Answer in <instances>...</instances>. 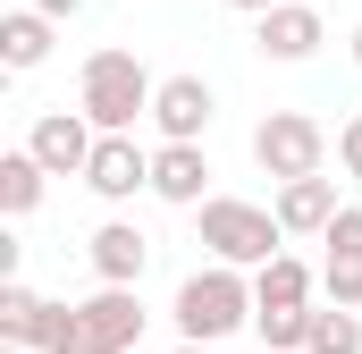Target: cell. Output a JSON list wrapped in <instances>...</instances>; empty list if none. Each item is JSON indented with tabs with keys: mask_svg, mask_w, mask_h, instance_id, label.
<instances>
[{
	"mask_svg": "<svg viewBox=\"0 0 362 354\" xmlns=\"http://www.w3.org/2000/svg\"><path fill=\"white\" fill-rule=\"evenodd\" d=\"M270 211H278L286 236H329V219H337L346 202H337V177H295V185H278Z\"/></svg>",
	"mask_w": 362,
	"mask_h": 354,
	"instance_id": "obj_15",
	"label": "cell"
},
{
	"mask_svg": "<svg viewBox=\"0 0 362 354\" xmlns=\"http://www.w3.org/2000/svg\"><path fill=\"white\" fill-rule=\"evenodd\" d=\"M17 8H42V17H51V25H59V17H76V8H85V0H17Z\"/></svg>",
	"mask_w": 362,
	"mask_h": 354,
	"instance_id": "obj_20",
	"label": "cell"
},
{
	"mask_svg": "<svg viewBox=\"0 0 362 354\" xmlns=\"http://www.w3.org/2000/svg\"><path fill=\"white\" fill-rule=\"evenodd\" d=\"M42 59H51V17H42V8H8V17H0V68L25 76V68H42Z\"/></svg>",
	"mask_w": 362,
	"mask_h": 354,
	"instance_id": "obj_16",
	"label": "cell"
},
{
	"mask_svg": "<svg viewBox=\"0 0 362 354\" xmlns=\"http://www.w3.org/2000/svg\"><path fill=\"white\" fill-rule=\"evenodd\" d=\"M85 185L101 194V202H135V194H152V152H144L135 135H101Z\"/></svg>",
	"mask_w": 362,
	"mask_h": 354,
	"instance_id": "obj_11",
	"label": "cell"
},
{
	"mask_svg": "<svg viewBox=\"0 0 362 354\" xmlns=\"http://www.w3.org/2000/svg\"><path fill=\"white\" fill-rule=\"evenodd\" d=\"M152 93H160V76L127 42H101L76 76V110L93 118V135H135V118H152Z\"/></svg>",
	"mask_w": 362,
	"mask_h": 354,
	"instance_id": "obj_1",
	"label": "cell"
},
{
	"mask_svg": "<svg viewBox=\"0 0 362 354\" xmlns=\"http://www.w3.org/2000/svg\"><path fill=\"white\" fill-rule=\"evenodd\" d=\"M320 245H329V253H320V295H329L337 312H362V202H346V211L329 219Z\"/></svg>",
	"mask_w": 362,
	"mask_h": 354,
	"instance_id": "obj_6",
	"label": "cell"
},
{
	"mask_svg": "<svg viewBox=\"0 0 362 354\" xmlns=\"http://www.w3.org/2000/svg\"><path fill=\"white\" fill-rule=\"evenodd\" d=\"M177 354H211V346H177Z\"/></svg>",
	"mask_w": 362,
	"mask_h": 354,
	"instance_id": "obj_23",
	"label": "cell"
},
{
	"mask_svg": "<svg viewBox=\"0 0 362 354\" xmlns=\"http://www.w3.org/2000/svg\"><path fill=\"white\" fill-rule=\"evenodd\" d=\"M354 68H362V25H354Z\"/></svg>",
	"mask_w": 362,
	"mask_h": 354,
	"instance_id": "obj_22",
	"label": "cell"
},
{
	"mask_svg": "<svg viewBox=\"0 0 362 354\" xmlns=\"http://www.w3.org/2000/svg\"><path fill=\"white\" fill-rule=\"evenodd\" d=\"M59 312H68V304L34 295L25 278H0V338H8V354H51V338H59Z\"/></svg>",
	"mask_w": 362,
	"mask_h": 354,
	"instance_id": "obj_9",
	"label": "cell"
},
{
	"mask_svg": "<svg viewBox=\"0 0 362 354\" xmlns=\"http://www.w3.org/2000/svg\"><path fill=\"white\" fill-rule=\"evenodd\" d=\"M194 228H202V253L228 270H270L286 253V228H278V211L262 202H236V194H211L202 211H194Z\"/></svg>",
	"mask_w": 362,
	"mask_h": 354,
	"instance_id": "obj_3",
	"label": "cell"
},
{
	"mask_svg": "<svg viewBox=\"0 0 362 354\" xmlns=\"http://www.w3.org/2000/svg\"><path fill=\"white\" fill-rule=\"evenodd\" d=\"M211 110H219L211 76H160V93H152L160 144H202V135H211Z\"/></svg>",
	"mask_w": 362,
	"mask_h": 354,
	"instance_id": "obj_8",
	"label": "cell"
},
{
	"mask_svg": "<svg viewBox=\"0 0 362 354\" xmlns=\"http://www.w3.org/2000/svg\"><path fill=\"white\" fill-rule=\"evenodd\" d=\"M320 42H329V25H320L312 0H278L270 17H253V51H262V59H286V68H295V59H312Z\"/></svg>",
	"mask_w": 362,
	"mask_h": 354,
	"instance_id": "obj_10",
	"label": "cell"
},
{
	"mask_svg": "<svg viewBox=\"0 0 362 354\" xmlns=\"http://www.w3.org/2000/svg\"><path fill=\"white\" fill-rule=\"evenodd\" d=\"M152 194L177 202V211H202V202H211V161H202V144H152Z\"/></svg>",
	"mask_w": 362,
	"mask_h": 354,
	"instance_id": "obj_14",
	"label": "cell"
},
{
	"mask_svg": "<svg viewBox=\"0 0 362 354\" xmlns=\"http://www.w3.org/2000/svg\"><path fill=\"white\" fill-rule=\"evenodd\" d=\"M144 295L135 287H93L85 304H68L59 312V338H51V354H135L144 346Z\"/></svg>",
	"mask_w": 362,
	"mask_h": 354,
	"instance_id": "obj_4",
	"label": "cell"
},
{
	"mask_svg": "<svg viewBox=\"0 0 362 354\" xmlns=\"http://www.w3.org/2000/svg\"><path fill=\"white\" fill-rule=\"evenodd\" d=\"M228 8H245V17H270V8H278V0H228Z\"/></svg>",
	"mask_w": 362,
	"mask_h": 354,
	"instance_id": "obj_21",
	"label": "cell"
},
{
	"mask_svg": "<svg viewBox=\"0 0 362 354\" xmlns=\"http://www.w3.org/2000/svg\"><path fill=\"white\" fill-rule=\"evenodd\" d=\"M312 287H320V270H303L295 253H278L270 270H253V321H303V312H320Z\"/></svg>",
	"mask_w": 362,
	"mask_h": 354,
	"instance_id": "obj_12",
	"label": "cell"
},
{
	"mask_svg": "<svg viewBox=\"0 0 362 354\" xmlns=\"http://www.w3.org/2000/svg\"><path fill=\"white\" fill-rule=\"evenodd\" d=\"M42 177H51V169H42L25 144L0 152V211H8V219H34V211H42Z\"/></svg>",
	"mask_w": 362,
	"mask_h": 354,
	"instance_id": "obj_17",
	"label": "cell"
},
{
	"mask_svg": "<svg viewBox=\"0 0 362 354\" xmlns=\"http://www.w3.org/2000/svg\"><path fill=\"white\" fill-rule=\"evenodd\" d=\"M169 321H177L185 346H219V338H236V329L253 321V270H228V262L185 270V287H177V304H169Z\"/></svg>",
	"mask_w": 362,
	"mask_h": 354,
	"instance_id": "obj_2",
	"label": "cell"
},
{
	"mask_svg": "<svg viewBox=\"0 0 362 354\" xmlns=\"http://www.w3.org/2000/svg\"><path fill=\"white\" fill-rule=\"evenodd\" d=\"M85 253H93V278H101V287H135V278L152 270V236H144L135 219H101Z\"/></svg>",
	"mask_w": 362,
	"mask_h": 354,
	"instance_id": "obj_13",
	"label": "cell"
},
{
	"mask_svg": "<svg viewBox=\"0 0 362 354\" xmlns=\"http://www.w3.org/2000/svg\"><path fill=\"white\" fill-rule=\"evenodd\" d=\"M337 161H346V177L362 185V118H346V127H337Z\"/></svg>",
	"mask_w": 362,
	"mask_h": 354,
	"instance_id": "obj_19",
	"label": "cell"
},
{
	"mask_svg": "<svg viewBox=\"0 0 362 354\" xmlns=\"http://www.w3.org/2000/svg\"><path fill=\"white\" fill-rule=\"evenodd\" d=\"M303 354H362V312H312V338H303Z\"/></svg>",
	"mask_w": 362,
	"mask_h": 354,
	"instance_id": "obj_18",
	"label": "cell"
},
{
	"mask_svg": "<svg viewBox=\"0 0 362 354\" xmlns=\"http://www.w3.org/2000/svg\"><path fill=\"white\" fill-rule=\"evenodd\" d=\"M253 161H262L278 185L320 177V161H329V127H320V118H303V110H270V118L253 127Z\"/></svg>",
	"mask_w": 362,
	"mask_h": 354,
	"instance_id": "obj_5",
	"label": "cell"
},
{
	"mask_svg": "<svg viewBox=\"0 0 362 354\" xmlns=\"http://www.w3.org/2000/svg\"><path fill=\"white\" fill-rule=\"evenodd\" d=\"M93 144H101V135H93L85 110H42L34 135H25V152H34L51 177H85V169H93Z\"/></svg>",
	"mask_w": 362,
	"mask_h": 354,
	"instance_id": "obj_7",
	"label": "cell"
}]
</instances>
